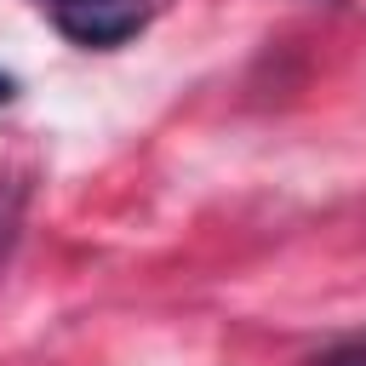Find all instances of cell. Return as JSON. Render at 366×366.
Masks as SVG:
<instances>
[{
  "label": "cell",
  "mask_w": 366,
  "mask_h": 366,
  "mask_svg": "<svg viewBox=\"0 0 366 366\" xmlns=\"http://www.w3.org/2000/svg\"><path fill=\"white\" fill-rule=\"evenodd\" d=\"M17 212H23V183H6L0 189V263H6L11 240H17Z\"/></svg>",
  "instance_id": "7a4b0ae2"
},
{
  "label": "cell",
  "mask_w": 366,
  "mask_h": 366,
  "mask_svg": "<svg viewBox=\"0 0 366 366\" xmlns=\"http://www.w3.org/2000/svg\"><path fill=\"white\" fill-rule=\"evenodd\" d=\"M40 6H46L51 17H57V11H69V6H80V0H40Z\"/></svg>",
  "instance_id": "3957f363"
},
{
  "label": "cell",
  "mask_w": 366,
  "mask_h": 366,
  "mask_svg": "<svg viewBox=\"0 0 366 366\" xmlns=\"http://www.w3.org/2000/svg\"><path fill=\"white\" fill-rule=\"evenodd\" d=\"M143 17H149V0H80V6L57 11L51 23H57L74 46L109 51V46H126V40L143 29Z\"/></svg>",
  "instance_id": "6da1fadb"
}]
</instances>
